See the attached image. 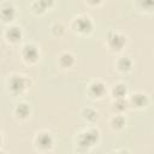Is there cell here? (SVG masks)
<instances>
[{"label":"cell","mask_w":154,"mask_h":154,"mask_svg":"<svg viewBox=\"0 0 154 154\" xmlns=\"http://www.w3.org/2000/svg\"><path fill=\"white\" fill-rule=\"evenodd\" d=\"M97 141H99V131L95 130V129H88V130H84L83 132H81L78 135L77 144L81 148L89 149Z\"/></svg>","instance_id":"cell-1"},{"label":"cell","mask_w":154,"mask_h":154,"mask_svg":"<svg viewBox=\"0 0 154 154\" xmlns=\"http://www.w3.org/2000/svg\"><path fill=\"white\" fill-rule=\"evenodd\" d=\"M73 28L78 32H81V34H88L93 29V23H91V20H90L89 17H87V16H79L78 18L75 19Z\"/></svg>","instance_id":"cell-2"},{"label":"cell","mask_w":154,"mask_h":154,"mask_svg":"<svg viewBox=\"0 0 154 154\" xmlns=\"http://www.w3.org/2000/svg\"><path fill=\"white\" fill-rule=\"evenodd\" d=\"M8 85H10V89L12 90V93L18 94L26 89L28 79L24 76H12L8 82Z\"/></svg>","instance_id":"cell-3"},{"label":"cell","mask_w":154,"mask_h":154,"mask_svg":"<svg viewBox=\"0 0 154 154\" xmlns=\"http://www.w3.org/2000/svg\"><path fill=\"white\" fill-rule=\"evenodd\" d=\"M125 37L118 32H109L108 37H107V42L108 46L113 49V51H120L123 48V46L125 45Z\"/></svg>","instance_id":"cell-4"},{"label":"cell","mask_w":154,"mask_h":154,"mask_svg":"<svg viewBox=\"0 0 154 154\" xmlns=\"http://www.w3.org/2000/svg\"><path fill=\"white\" fill-rule=\"evenodd\" d=\"M36 146L40 149H51L53 146V137L48 132H40L36 137Z\"/></svg>","instance_id":"cell-5"},{"label":"cell","mask_w":154,"mask_h":154,"mask_svg":"<svg viewBox=\"0 0 154 154\" xmlns=\"http://www.w3.org/2000/svg\"><path fill=\"white\" fill-rule=\"evenodd\" d=\"M22 55L24 58L25 61L28 63H34L37 60L38 58V52H37V48L34 46V45H25L23 47V51H22Z\"/></svg>","instance_id":"cell-6"},{"label":"cell","mask_w":154,"mask_h":154,"mask_svg":"<svg viewBox=\"0 0 154 154\" xmlns=\"http://www.w3.org/2000/svg\"><path fill=\"white\" fill-rule=\"evenodd\" d=\"M16 11L14 7L11 4H2L0 7V17L2 18V20L5 22H10L14 18Z\"/></svg>","instance_id":"cell-7"},{"label":"cell","mask_w":154,"mask_h":154,"mask_svg":"<svg viewBox=\"0 0 154 154\" xmlns=\"http://www.w3.org/2000/svg\"><path fill=\"white\" fill-rule=\"evenodd\" d=\"M105 90H106L105 84L101 83L100 81H95V82H93L89 85V94L93 95V96H95V97L102 96L105 94Z\"/></svg>","instance_id":"cell-8"},{"label":"cell","mask_w":154,"mask_h":154,"mask_svg":"<svg viewBox=\"0 0 154 154\" xmlns=\"http://www.w3.org/2000/svg\"><path fill=\"white\" fill-rule=\"evenodd\" d=\"M52 5H53V0H35V2L32 4V10L37 13H42Z\"/></svg>","instance_id":"cell-9"},{"label":"cell","mask_w":154,"mask_h":154,"mask_svg":"<svg viewBox=\"0 0 154 154\" xmlns=\"http://www.w3.org/2000/svg\"><path fill=\"white\" fill-rule=\"evenodd\" d=\"M6 37L8 38V41L11 42H18L22 37V31L17 26H12L6 31Z\"/></svg>","instance_id":"cell-10"},{"label":"cell","mask_w":154,"mask_h":154,"mask_svg":"<svg viewBox=\"0 0 154 154\" xmlns=\"http://www.w3.org/2000/svg\"><path fill=\"white\" fill-rule=\"evenodd\" d=\"M29 113H30V108H29V106L26 103L22 102V103H18L17 105V107H16V114H17V117L24 119V118H26L29 116Z\"/></svg>","instance_id":"cell-11"},{"label":"cell","mask_w":154,"mask_h":154,"mask_svg":"<svg viewBox=\"0 0 154 154\" xmlns=\"http://www.w3.org/2000/svg\"><path fill=\"white\" fill-rule=\"evenodd\" d=\"M131 103L136 107H142L147 103V96L144 94H134L131 96Z\"/></svg>","instance_id":"cell-12"},{"label":"cell","mask_w":154,"mask_h":154,"mask_svg":"<svg viewBox=\"0 0 154 154\" xmlns=\"http://www.w3.org/2000/svg\"><path fill=\"white\" fill-rule=\"evenodd\" d=\"M59 60H60V64H61L63 66H65V67L71 66V65L73 64V61H75L73 57H72L70 53H63V54L60 55Z\"/></svg>","instance_id":"cell-13"},{"label":"cell","mask_w":154,"mask_h":154,"mask_svg":"<svg viewBox=\"0 0 154 154\" xmlns=\"http://www.w3.org/2000/svg\"><path fill=\"white\" fill-rule=\"evenodd\" d=\"M125 94H126V87L124 84H120L119 83V84L114 85V88H113V95H114V97L123 99L125 96Z\"/></svg>","instance_id":"cell-14"},{"label":"cell","mask_w":154,"mask_h":154,"mask_svg":"<svg viewBox=\"0 0 154 154\" xmlns=\"http://www.w3.org/2000/svg\"><path fill=\"white\" fill-rule=\"evenodd\" d=\"M131 65H132V63H131V60H130L128 57H123V58H120V59L118 60V67H119V70H122V71H128V70H130Z\"/></svg>","instance_id":"cell-15"},{"label":"cell","mask_w":154,"mask_h":154,"mask_svg":"<svg viewBox=\"0 0 154 154\" xmlns=\"http://www.w3.org/2000/svg\"><path fill=\"white\" fill-rule=\"evenodd\" d=\"M111 124H112V128H114V129H120V128L124 126L125 120H124V118H123L122 116H114L113 119H112V122H111Z\"/></svg>","instance_id":"cell-16"},{"label":"cell","mask_w":154,"mask_h":154,"mask_svg":"<svg viewBox=\"0 0 154 154\" xmlns=\"http://www.w3.org/2000/svg\"><path fill=\"white\" fill-rule=\"evenodd\" d=\"M83 116H84L85 119H88V120H90V122H94V120L97 119V113H96L94 109H90V108L84 109Z\"/></svg>","instance_id":"cell-17"},{"label":"cell","mask_w":154,"mask_h":154,"mask_svg":"<svg viewBox=\"0 0 154 154\" xmlns=\"http://www.w3.org/2000/svg\"><path fill=\"white\" fill-rule=\"evenodd\" d=\"M125 108H126V102L124 101V99H117V101L113 103V109L124 111Z\"/></svg>","instance_id":"cell-18"},{"label":"cell","mask_w":154,"mask_h":154,"mask_svg":"<svg viewBox=\"0 0 154 154\" xmlns=\"http://www.w3.org/2000/svg\"><path fill=\"white\" fill-rule=\"evenodd\" d=\"M138 1L142 5V7H144L147 10H150L153 7V0H138Z\"/></svg>","instance_id":"cell-19"},{"label":"cell","mask_w":154,"mask_h":154,"mask_svg":"<svg viewBox=\"0 0 154 154\" xmlns=\"http://www.w3.org/2000/svg\"><path fill=\"white\" fill-rule=\"evenodd\" d=\"M89 4H91V5H97V4H100L102 0H87Z\"/></svg>","instance_id":"cell-20"},{"label":"cell","mask_w":154,"mask_h":154,"mask_svg":"<svg viewBox=\"0 0 154 154\" xmlns=\"http://www.w3.org/2000/svg\"><path fill=\"white\" fill-rule=\"evenodd\" d=\"M1 141H2V136H1V132H0V143H1Z\"/></svg>","instance_id":"cell-21"}]
</instances>
